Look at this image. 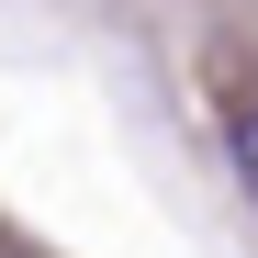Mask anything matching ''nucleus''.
Returning a JSON list of instances; mask_svg holds the SVG:
<instances>
[{
    "mask_svg": "<svg viewBox=\"0 0 258 258\" xmlns=\"http://www.w3.org/2000/svg\"><path fill=\"white\" fill-rule=\"evenodd\" d=\"M236 180H247V191H258V101H247V112H236Z\"/></svg>",
    "mask_w": 258,
    "mask_h": 258,
    "instance_id": "f257e3e1",
    "label": "nucleus"
}]
</instances>
